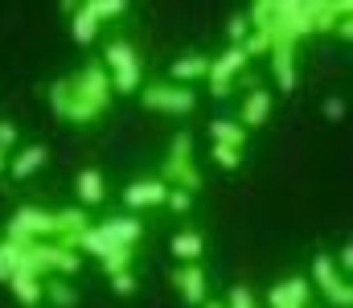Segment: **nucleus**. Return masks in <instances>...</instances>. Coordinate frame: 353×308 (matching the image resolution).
Masks as SVG:
<instances>
[{"label": "nucleus", "mask_w": 353, "mask_h": 308, "mask_svg": "<svg viewBox=\"0 0 353 308\" xmlns=\"http://www.w3.org/2000/svg\"><path fill=\"white\" fill-rule=\"evenodd\" d=\"M316 280L325 284V296H329L333 305H350V300H353L350 288H345V284L333 276V263H329V259H316Z\"/></svg>", "instance_id": "obj_1"}, {"label": "nucleus", "mask_w": 353, "mask_h": 308, "mask_svg": "<svg viewBox=\"0 0 353 308\" xmlns=\"http://www.w3.org/2000/svg\"><path fill=\"white\" fill-rule=\"evenodd\" d=\"M176 284H181L185 300H193V305H201V300H205V280H201V271H197V267L181 271V276H176Z\"/></svg>", "instance_id": "obj_2"}, {"label": "nucleus", "mask_w": 353, "mask_h": 308, "mask_svg": "<svg viewBox=\"0 0 353 308\" xmlns=\"http://www.w3.org/2000/svg\"><path fill=\"white\" fill-rule=\"evenodd\" d=\"M46 165V148H25L21 152V161L12 165V177H29L33 169H41Z\"/></svg>", "instance_id": "obj_7"}, {"label": "nucleus", "mask_w": 353, "mask_h": 308, "mask_svg": "<svg viewBox=\"0 0 353 308\" xmlns=\"http://www.w3.org/2000/svg\"><path fill=\"white\" fill-rule=\"evenodd\" d=\"M214 308H218V305H214Z\"/></svg>", "instance_id": "obj_22"}, {"label": "nucleus", "mask_w": 353, "mask_h": 308, "mask_svg": "<svg viewBox=\"0 0 353 308\" xmlns=\"http://www.w3.org/2000/svg\"><path fill=\"white\" fill-rule=\"evenodd\" d=\"M210 66L201 62V58H193V62H181V66H173V74L176 79H193V74H205Z\"/></svg>", "instance_id": "obj_12"}, {"label": "nucleus", "mask_w": 353, "mask_h": 308, "mask_svg": "<svg viewBox=\"0 0 353 308\" xmlns=\"http://www.w3.org/2000/svg\"><path fill=\"white\" fill-rule=\"evenodd\" d=\"M201 251H205L201 234H176V238H173V255H176V259H185V263H193Z\"/></svg>", "instance_id": "obj_5"}, {"label": "nucleus", "mask_w": 353, "mask_h": 308, "mask_svg": "<svg viewBox=\"0 0 353 308\" xmlns=\"http://www.w3.org/2000/svg\"><path fill=\"white\" fill-rule=\"evenodd\" d=\"M165 198H169L173 209H185V205H189V194H165Z\"/></svg>", "instance_id": "obj_20"}, {"label": "nucleus", "mask_w": 353, "mask_h": 308, "mask_svg": "<svg viewBox=\"0 0 353 308\" xmlns=\"http://www.w3.org/2000/svg\"><path fill=\"white\" fill-rule=\"evenodd\" d=\"M148 103H157V107H176V111H189V107H193V95H189V91L165 95V87H152V91H148Z\"/></svg>", "instance_id": "obj_6"}, {"label": "nucleus", "mask_w": 353, "mask_h": 308, "mask_svg": "<svg viewBox=\"0 0 353 308\" xmlns=\"http://www.w3.org/2000/svg\"><path fill=\"white\" fill-rule=\"evenodd\" d=\"M50 292H54V300H58V305H74V296H70V292H66V288H62V284H54V288H50Z\"/></svg>", "instance_id": "obj_17"}, {"label": "nucleus", "mask_w": 353, "mask_h": 308, "mask_svg": "<svg viewBox=\"0 0 353 308\" xmlns=\"http://www.w3.org/2000/svg\"><path fill=\"white\" fill-rule=\"evenodd\" d=\"M12 288H17V296H21L25 305H37V296L46 292V288H37V284H33L29 276H12Z\"/></svg>", "instance_id": "obj_10"}, {"label": "nucleus", "mask_w": 353, "mask_h": 308, "mask_svg": "<svg viewBox=\"0 0 353 308\" xmlns=\"http://www.w3.org/2000/svg\"><path fill=\"white\" fill-rule=\"evenodd\" d=\"M218 161H222L226 169H234V165H239V148H218Z\"/></svg>", "instance_id": "obj_15"}, {"label": "nucleus", "mask_w": 353, "mask_h": 308, "mask_svg": "<svg viewBox=\"0 0 353 308\" xmlns=\"http://www.w3.org/2000/svg\"><path fill=\"white\" fill-rule=\"evenodd\" d=\"M300 296H308L304 280H288V284L271 296V305H275V308H300Z\"/></svg>", "instance_id": "obj_4"}, {"label": "nucleus", "mask_w": 353, "mask_h": 308, "mask_svg": "<svg viewBox=\"0 0 353 308\" xmlns=\"http://www.w3.org/2000/svg\"><path fill=\"white\" fill-rule=\"evenodd\" d=\"M12 140H17V127H8V123H0V148H4V144H12Z\"/></svg>", "instance_id": "obj_19"}, {"label": "nucleus", "mask_w": 353, "mask_h": 308, "mask_svg": "<svg viewBox=\"0 0 353 308\" xmlns=\"http://www.w3.org/2000/svg\"><path fill=\"white\" fill-rule=\"evenodd\" d=\"M263 111H267V95H255V99H251V107H247V119L255 123V119H259Z\"/></svg>", "instance_id": "obj_13"}, {"label": "nucleus", "mask_w": 353, "mask_h": 308, "mask_svg": "<svg viewBox=\"0 0 353 308\" xmlns=\"http://www.w3.org/2000/svg\"><path fill=\"white\" fill-rule=\"evenodd\" d=\"M115 292L128 296V292H132V276H115Z\"/></svg>", "instance_id": "obj_18"}, {"label": "nucleus", "mask_w": 353, "mask_h": 308, "mask_svg": "<svg viewBox=\"0 0 353 308\" xmlns=\"http://www.w3.org/2000/svg\"><path fill=\"white\" fill-rule=\"evenodd\" d=\"M90 37H94V17L83 8V12H79V21H74V41H90Z\"/></svg>", "instance_id": "obj_11"}, {"label": "nucleus", "mask_w": 353, "mask_h": 308, "mask_svg": "<svg viewBox=\"0 0 353 308\" xmlns=\"http://www.w3.org/2000/svg\"><path fill=\"white\" fill-rule=\"evenodd\" d=\"M0 169H4V148H0Z\"/></svg>", "instance_id": "obj_21"}, {"label": "nucleus", "mask_w": 353, "mask_h": 308, "mask_svg": "<svg viewBox=\"0 0 353 308\" xmlns=\"http://www.w3.org/2000/svg\"><path fill=\"white\" fill-rule=\"evenodd\" d=\"M230 308H251V292L247 288H234L230 292Z\"/></svg>", "instance_id": "obj_14"}, {"label": "nucleus", "mask_w": 353, "mask_h": 308, "mask_svg": "<svg viewBox=\"0 0 353 308\" xmlns=\"http://www.w3.org/2000/svg\"><path fill=\"white\" fill-rule=\"evenodd\" d=\"M79 194H83V202H99V198H103V177H99L94 169H87V173L79 177Z\"/></svg>", "instance_id": "obj_8"}, {"label": "nucleus", "mask_w": 353, "mask_h": 308, "mask_svg": "<svg viewBox=\"0 0 353 308\" xmlns=\"http://www.w3.org/2000/svg\"><path fill=\"white\" fill-rule=\"evenodd\" d=\"M325 115H329V119H341V115H345V103H341V99H329V103H325Z\"/></svg>", "instance_id": "obj_16"}, {"label": "nucleus", "mask_w": 353, "mask_h": 308, "mask_svg": "<svg viewBox=\"0 0 353 308\" xmlns=\"http://www.w3.org/2000/svg\"><path fill=\"white\" fill-rule=\"evenodd\" d=\"M152 202H165V185L144 181V185H132L128 189V205H152Z\"/></svg>", "instance_id": "obj_3"}, {"label": "nucleus", "mask_w": 353, "mask_h": 308, "mask_svg": "<svg viewBox=\"0 0 353 308\" xmlns=\"http://www.w3.org/2000/svg\"><path fill=\"white\" fill-rule=\"evenodd\" d=\"M107 62H111L115 70H132V66H136V58H132V50H128L123 41H115V45H107Z\"/></svg>", "instance_id": "obj_9"}]
</instances>
